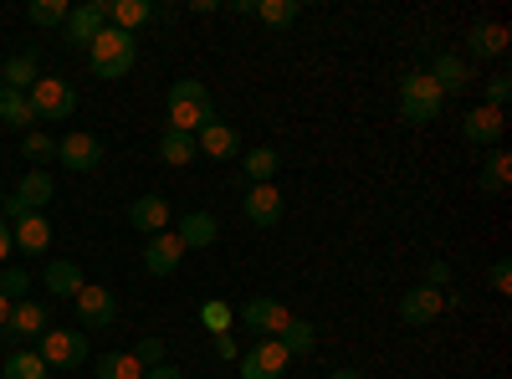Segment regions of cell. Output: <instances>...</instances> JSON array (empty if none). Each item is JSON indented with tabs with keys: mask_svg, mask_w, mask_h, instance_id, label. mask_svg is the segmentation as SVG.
Here are the masks:
<instances>
[{
	"mask_svg": "<svg viewBox=\"0 0 512 379\" xmlns=\"http://www.w3.org/2000/svg\"><path fill=\"white\" fill-rule=\"evenodd\" d=\"M164 108H169V129H180V134H200L205 123H216V98H210L200 77H180L169 88Z\"/></svg>",
	"mask_w": 512,
	"mask_h": 379,
	"instance_id": "cell-1",
	"label": "cell"
},
{
	"mask_svg": "<svg viewBox=\"0 0 512 379\" xmlns=\"http://www.w3.org/2000/svg\"><path fill=\"white\" fill-rule=\"evenodd\" d=\"M134 62H139V36L113 31V26H103V31L93 36V47H88V67H93L103 82H118Z\"/></svg>",
	"mask_w": 512,
	"mask_h": 379,
	"instance_id": "cell-2",
	"label": "cell"
},
{
	"mask_svg": "<svg viewBox=\"0 0 512 379\" xmlns=\"http://www.w3.org/2000/svg\"><path fill=\"white\" fill-rule=\"evenodd\" d=\"M36 354L47 369H77V364H88V333L82 328H47L36 339Z\"/></svg>",
	"mask_w": 512,
	"mask_h": 379,
	"instance_id": "cell-3",
	"label": "cell"
},
{
	"mask_svg": "<svg viewBox=\"0 0 512 379\" xmlns=\"http://www.w3.org/2000/svg\"><path fill=\"white\" fill-rule=\"evenodd\" d=\"M441 88L425 72H410V77H400V118L405 123H436L441 118Z\"/></svg>",
	"mask_w": 512,
	"mask_h": 379,
	"instance_id": "cell-4",
	"label": "cell"
},
{
	"mask_svg": "<svg viewBox=\"0 0 512 379\" xmlns=\"http://www.w3.org/2000/svg\"><path fill=\"white\" fill-rule=\"evenodd\" d=\"M26 98H31V113L41 123H67L72 108H77V88H72L67 77H36V88Z\"/></svg>",
	"mask_w": 512,
	"mask_h": 379,
	"instance_id": "cell-5",
	"label": "cell"
},
{
	"mask_svg": "<svg viewBox=\"0 0 512 379\" xmlns=\"http://www.w3.org/2000/svg\"><path fill=\"white\" fill-rule=\"evenodd\" d=\"M52 195H57V185H52V175H47V170H26V175H21V185L6 195V210H0V216H6V221L41 216V205H47Z\"/></svg>",
	"mask_w": 512,
	"mask_h": 379,
	"instance_id": "cell-6",
	"label": "cell"
},
{
	"mask_svg": "<svg viewBox=\"0 0 512 379\" xmlns=\"http://www.w3.org/2000/svg\"><path fill=\"white\" fill-rule=\"evenodd\" d=\"M287 349L277 344V339H256L251 349H241L236 354V374L241 379H282L287 374Z\"/></svg>",
	"mask_w": 512,
	"mask_h": 379,
	"instance_id": "cell-7",
	"label": "cell"
},
{
	"mask_svg": "<svg viewBox=\"0 0 512 379\" xmlns=\"http://www.w3.org/2000/svg\"><path fill=\"white\" fill-rule=\"evenodd\" d=\"M72 308H77V328H82V333H93V328H113V318H118V298H113V287H82L77 298H72Z\"/></svg>",
	"mask_w": 512,
	"mask_h": 379,
	"instance_id": "cell-8",
	"label": "cell"
},
{
	"mask_svg": "<svg viewBox=\"0 0 512 379\" xmlns=\"http://www.w3.org/2000/svg\"><path fill=\"white\" fill-rule=\"evenodd\" d=\"M57 159L67 164V170L72 175H93L98 170V164L108 159V149H103V139L98 134H67V139H57Z\"/></svg>",
	"mask_w": 512,
	"mask_h": 379,
	"instance_id": "cell-9",
	"label": "cell"
},
{
	"mask_svg": "<svg viewBox=\"0 0 512 379\" xmlns=\"http://www.w3.org/2000/svg\"><path fill=\"white\" fill-rule=\"evenodd\" d=\"M108 26V0H88V6H72L67 26H62V41L77 52H88L93 47V36Z\"/></svg>",
	"mask_w": 512,
	"mask_h": 379,
	"instance_id": "cell-10",
	"label": "cell"
},
{
	"mask_svg": "<svg viewBox=\"0 0 512 379\" xmlns=\"http://www.w3.org/2000/svg\"><path fill=\"white\" fill-rule=\"evenodd\" d=\"M441 308H446V292L441 287H405L400 292V323L405 328H425V323H436L441 318Z\"/></svg>",
	"mask_w": 512,
	"mask_h": 379,
	"instance_id": "cell-11",
	"label": "cell"
},
{
	"mask_svg": "<svg viewBox=\"0 0 512 379\" xmlns=\"http://www.w3.org/2000/svg\"><path fill=\"white\" fill-rule=\"evenodd\" d=\"M287 323H292V313L277 298H246L241 303V328H251L256 339H277Z\"/></svg>",
	"mask_w": 512,
	"mask_h": 379,
	"instance_id": "cell-12",
	"label": "cell"
},
{
	"mask_svg": "<svg viewBox=\"0 0 512 379\" xmlns=\"http://www.w3.org/2000/svg\"><path fill=\"white\" fill-rule=\"evenodd\" d=\"M241 210L256 231H272L282 221V190L277 185H246L241 190Z\"/></svg>",
	"mask_w": 512,
	"mask_h": 379,
	"instance_id": "cell-13",
	"label": "cell"
},
{
	"mask_svg": "<svg viewBox=\"0 0 512 379\" xmlns=\"http://www.w3.org/2000/svg\"><path fill=\"white\" fill-rule=\"evenodd\" d=\"M52 328V313H47V303H11V318H6V328H0V339H11V344H21V339H41V333Z\"/></svg>",
	"mask_w": 512,
	"mask_h": 379,
	"instance_id": "cell-14",
	"label": "cell"
},
{
	"mask_svg": "<svg viewBox=\"0 0 512 379\" xmlns=\"http://www.w3.org/2000/svg\"><path fill=\"white\" fill-rule=\"evenodd\" d=\"M180 262H185V246H180L175 231L149 236V246H144V272H149V277H175Z\"/></svg>",
	"mask_w": 512,
	"mask_h": 379,
	"instance_id": "cell-15",
	"label": "cell"
},
{
	"mask_svg": "<svg viewBox=\"0 0 512 379\" xmlns=\"http://www.w3.org/2000/svg\"><path fill=\"white\" fill-rule=\"evenodd\" d=\"M502 134H507V118L497 113V108H487V103H477L472 113H466V123H461V139L466 144H487V149H497L502 144Z\"/></svg>",
	"mask_w": 512,
	"mask_h": 379,
	"instance_id": "cell-16",
	"label": "cell"
},
{
	"mask_svg": "<svg viewBox=\"0 0 512 379\" xmlns=\"http://www.w3.org/2000/svg\"><path fill=\"white\" fill-rule=\"evenodd\" d=\"M441 88V98H456V93H466L472 88V62L466 57H456V52H441L436 62H431V72H425Z\"/></svg>",
	"mask_w": 512,
	"mask_h": 379,
	"instance_id": "cell-17",
	"label": "cell"
},
{
	"mask_svg": "<svg viewBox=\"0 0 512 379\" xmlns=\"http://www.w3.org/2000/svg\"><path fill=\"white\" fill-rule=\"evenodd\" d=\"M175 236H180V246H185V251H205V246H216L221 221L210 216V210H185V216L175 221Z\"/></svg>",
	"mask_w": 512,
	"mask_h": 379,
	"instance_id": "cell-18",
	"label": "cell"
},
{
	"mask_svg": "<svg viewBox=\"0 0 512 379\" xmlns=\"http://www.w3.org/2000/svg\"><path fill=\"white\" fill-rule=\"evenodd\" d=\"M169 221H175V210H169V200H164V195H139L134 205H128V226L144 231V236L169 231Z\"/></svg>",
	"mask_w": 512,
	"mask_h": 379,
	"instance_id": "cell-19",
	"label": "cell"
},
{
	"mask_svg": "<svg viewBox=\"0 0 512 379\" xmlns=\"http://www.w3.org/2000/svg\"><path fill=\"white\" fill-rule=\"evenodd\" d=\"M277 170H282V159H277V149H246L241 154V164H236V175H241V190L246 185H277Z\"/></svg>",
	"mask_w": 512,
	"mask_h": 379,
	"instance_id": "cell-20",
	"label": "cell"
},
{
	"mask_svg": "<svg viewBox=\"0 0 512 379\" xmlns=\"http://www.w3.org/2000/svg\"><path fill=\"white\" fill-rule=\"evenodd\" d=\"M41 287H47L52 298H77V292L88 287V277H82V267L72 257H52L47 272H41Z\"/></svg>",
	"mask_w": 512,
	"mask_h": 379,
	"instance_id": "cell-21",
	"label": "cell"
},
{
	"mask_svg": "<svg viewBox=\"0 0 512 379\" xmlns=\"http://www.w3.org/2000/svg\"><path fill=\"white\" fill-rule=\"evenodd\" d=\"M466 52H472L477 62H497L507 52V26L502 21H477L472 31H466Z\"/></svg>",
	"mask_w": 512,
	"mask_h": 379,
	"instance_id": "cell-22",
	"label": "cell"
},
{
	"mask_svg": "<svg viewBox=\"0 0 512 379\" xmlns=\"http://www.w3.org/2000/svg\"><path fill=\"white\" fill-rule=\"evenodd\" d=\"M11 241L26 257H41V251L52 246V221L47 216H21V221H11Z\"/></svg>",
	"mask_w": 512,
	"mask_h": 379,
	"instance_id": "cell-23",
	"label": "cell"
},
{
	"mask_svg": "<svg viewBox=\"0 0 512 379\" xmlns=\"http://www.w3.org/2000/svg\"><path fill=\"white\" fill-rule=\"evenodd\" d=\"M36 77H41L36 52H16V57H6V67H0V88H11V93H31V88H36Z\"/></svg>",
	"mask_w": 512,
	"mask_h": 379,
	"instance_id": "cell-24",
	"label": "cell"
},
{
	"mask_svg": "<svg viewBox=\"0 0 512 379\" xmlns=\"http://www.w3.org/2000/svg\"><path fill=\"white\" fill-rule=\"evenodd\" d=\"M195 149L200 154H210V159H236V129H231V123H205V129L195 134Z\"/></svg>",
	"mask_w": 512,
	"mask_h": 379,
	"instance_id": "cell-25",
	"label": "cell"
},
{
	"mask_svg": "<svg viewBox=\"0 0 512 379\" xmlns=\"http://www.w3.org/2000/svg\"><path fill=\"white\" fill-rule=\"evenodd\" d=\"M144 21H154V6H149V0H108V26H113V31H128V36H134Z\"/></svg>",
	"mask_w": 512,
	"mask_h": 379,
	"instance_id": "cell-26",
	"label": "cell"
},
{
	"mask_svg": "<svg viewBox=\"0 0 512 379\" xmlns=\"http://www.w3.org/2000/svg\"><path fill=\"white\" fill-rule=\"evenodd\" d=\"M477 185H482V195H502V190L512 185V154H507V149H492V154L482 159Z\"/></svg>",
	"mask_w": 512,
	"mask_h": 379,
	"instance_id": "cell-27",
	"label": "cell"
},
{
	"mask_svg": "<svg viewBox=\"0 0 512 379\" xmlns=\"http://www.w3.org/2000/svg\"><path fill=\"white\" fill-rule=\"evenodd\" d=\"M277 344L287 349V359H303V354H313V344H318V328H313L308 318H292V323L277 333Z\"/></svg>",
	"mask_w": 512,
	"mask_h": 379,
	"instance_id": "cell-28",
	"label": "cell"
},
{
	"mask_svg": "<svg viewBox=\"0 0 512 379\" xmlns=\"http://www.w3.org/2000/svg\"><path fill=\"white\" fill-rule=\"evenodd\" d=\"M0 123H11V129L31 134V123H36L31 98H26V93H11V88H0Z\"/></svg>",
	"mask_w": 512,
	"mask_h": 379,
	"instance_id": "cell-29",
	"label": "cell"
},
{
	"mask_svg": "<svg viewBox=\"0 0 512 379\" xmlns=\"http://www.w3.org/2000/svg\"><path fill=\"white\" fill-rule=\"evenodd\" d=\"M0 379H52V369L41 364L36 349H16L6 364H0Z\"/></svg>",
	"mask_w": 512,
	"mask_h": 379,
	"instance_id": "cell-30",
	"label": "cell"
},
{
	"mask_svg": "<svg viewBox=\"0 0 512 379\" xmlns=\"http://www.w3.org/2000/svg\"><path fill=\"white\" fill-rule=\"evenodd\" d=\"M195 134H180V129H164L159 134V159L164 164H195Z\"/></svg>",
	"mask_w": 512,
	"mask_h": 379,
	"instance_id": "cell-31",
	"label": "cell"
},
{
	"mask_svg": "<svg viewBox=\"0 0 512 379\" xmlns=\"http://www.w3.org/2000/svg\"><path fill=\"white\" fill-rule=\"evenodd\" d=\"M297 16H303V6H297V0H256V21L272 26V31H287Z\"/></svg>",
	"mask_w": 512,
	"mask_h": 379,
	"instance_id": "cell-32",
	"label": "cell"
},
{
	"mask_svg": "<svg viewBox=\"0 0 512 379\" xmlns=\"http://www.w3.org/2000/svg\"><path fill=\"white\" fill-rule=\"evenodd\" d=\"M231 323H236V308H231V303H221V298L200 303V328L210 333V339H221V333H231Z\"/></svg>",
	"mask_w": 512,
	"mask_h": 379,
	"instance_id": "cell-33",
	"label": "cell"
},
{
	"mask_svg": "<svg viewBox=\"0 0 512 379\" xmlns=\"http://www.w3.org/2000/svg\"><path fill=\"white\" fill-rule=\"evenodd\" d=\"M93 374H98V379H144V364H139L134 354H103Z\"/></svg>",
	"mask_w": 512,
	"mask_h": 379,
	"instance_id": "cell-34",
	"label": "cell"
},
{
	"mask_svg": "<svg viewBox=\"0 0 512 379\" xmlns=\"http://www.w3.org/2000/svg\"><path fill=\"white\" fill-rule=\"evenodd\" d=\"M31 26H67V16H72V6L67 0H31Z\"/></svg>",
	"mask_w": 512,
	"mask_h": 379,
	"instance_id": "cell-35",
	"label": "cell"
},
{
	"mask_svg": "<svg viewBox=\"0 0 512 379\" xmlns=\"http://www.w3.org/2000/svg\"><path fill=\"white\" fill-rule=\"evenodd\" d=\"M21 154H26V164H47V159H57V139L31 129V134H21Z\"/></svg>",
	"mask_w": 512,
	"mask_h": 379,
	"instance_id": "cell-36",
	"label": "cell"
},
{
	"mask_svg": "<svg viewBox=\"0 0 512 379\" xmlns=\"http://www.w3.org/2000/svg\"><path fill=\"white\" fill-rule=\"evenodd\" d=\"M26 292H31V272L26 267H6V272H0V298H6V303H26Z\"/></svg>",
	"mask_w": 512,
	"mask_h": 379,
	"instance_id": "cell-37",
	"label": "cell"
},
{
	"mask_svg": "<svg viewBox=\"0 0 512 379\" xmlns=\"http://www.w3.org/2000/svg\"><path fill=\"white\" fill-rule=\"evenodd\" d=\"M507 98H512V77H507V72H492V77H487V108L502 113Z\"/></svg>",
	"mask_w": 512,
	"mask_h": 379,
	"instance_id": "cell-38",
	"label": "cell"
},
{
	"mask_svg": "<svg viewBox=\"0 0 512 379\" xmlns=\"http://www.w3.org/2000/svg\"><path fill=\"white\" fill-rule=\"evenodd\" d=\"M128 354H134L144 369H154V364H164V339H154V333H149V339H139V344L128 349Z\"/></svg>",
	"mask_w": 512,
	"mask_h": 379,
	"instance_id": "cell-39",
	"label": "cell"
},
{
	"mask_svg": "<svg viewBox=\"0 0 512 379\" xmlns=\"http://www.w3.org/2000/svg\"><path fill=\"white\" fill-rule=\"evenodd\" d=\"M487 282H492V292H502V298H507V292H512V262H507V257H497V262H492V272H487Z\"/></svg>",
	"mask_w": 512,
	"mask_h": 379,
	"instance_id": "cell-40",
	"label": "cell"
},
{
	"mask_svg": "<svg viewBox=\"0 0 512 379\" xmlns=\"http://www.w3.org/2000/svg\"><path fill=\"white\" fill-rule=\"evenodd\" d=\"M446 282H451V262L431 257V262H425V287H446Z\"/></svg>",
	"mask_w": 512,
	"mask_h": 379,
	"instance_id": "cell-41",
	"label": "cell"
},
{
	"mask_svg": "<svg viewBox=\"0 0 512 379\" xmlns=\"http://www.w3.org/2000/svg\"><path fill=\"white\" fill-rule=\"evenodd\" d=\"M144 379H185V369H175V364H154V369H144Z\"/></svg>",
	"mask_w": 512,
	"mask_h": 379,
	"instance_id": "cell-42",
	"label": "cell"
},
{
	"mask_svg": "<svg viewBox=\"0 0 512 379\" xmlns=\"http://www.w3.org/2000/svg\"><path fill=\"white\" fill-rule=\"evenodd\" d=\"M11 251H16V241H11V221H6V216H0V262H6V257H11Z\"/></svg>",
	"mask_w": 512,
	"mask_h": 379,
	"instance_id": "cell-43",
	"label": "cell"
},
{
	"mask_svg": "<svg viewBox=\"0 0 512 379\" xmlns=\"http://www.w3.org/2000/svg\"><path fill=\"white\" fill-rule=\"evenodd\" d=\"M216 359H226V364L236 359V339H231V333H221V339H216Z\"/></svg>",
	"mask_w": 512,
	"mask_h": 379,
	"instance_id": "cell-44",
	"label": "cell"
},
{
	"mask_svg": "<svg viewBox=\"0 0 512 379\" xmlns=\"http://www.w3.org/2000/svg\"><path fill=\"white\" fill-rule=\"evenodd\" d=\"M221 11H231V16H256V0H231V6H221Z\"/></svg>",
	"mask_w": 512,
	"mask_h": 379,
	"instance_id": "cell-45",
	"label": "cell"
},
{
	"mask_svg": "<svg viewBox=\"0 0 512 379\" xmlns=\"http://www.w3.org/2000/svg\"><path fill=\"white\" fill-rule=\"evenodd\" d=\"M190 11H195V16H216L221 0H190Z\"/></svg>",
	"mask_w": 512,
	"mask_h": 379,
	"instance_id": "cell-46",
	"label": "cell"
},
{
	"mask_svg": "<svg viewBox=\"0 0 512 379\" xmlns=\"http://www.w3.org/2000/svg\"><path fill=\"white\" fill-rule=\"evenodd\" d=\"M328 379H364V369H333Z\"/></svg>",
	"mask_w": 512,
	"mask_h": 379,
	"instance_id": "cell-47",
	"label": "cell"
},
{
	"mask_svg": "<svg viewBox=\"0 0 512 379\" xmlns=\"http://www.w3.org/2000/svg\"><path fill=\"white\" fill-rule=\"evenodd\" d=\"M6 318H11V303H6V298H0V328H6Z\"/></svg>",
	"mask_w": 512,
	"mask_h": 379,
	"instance_id": "cell-48",
	"label": "cell"
},
{
	"mask_svg": "<svg viewBox=\"0 0 512 379\" xmlns=\"http://www.w3.org/2000/svg\"><path fill=\"white\" fill-rule=\"evenodd\" d=\"M0 210H6V190H0Z\"/></svg>",
	"mask_w": 512,
	"mask_h": 379,
	"instance_id": "cell-49",
	"label": "cell"
}]
</instances>
